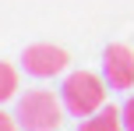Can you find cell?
Instances as JSON below:
<instances>
[{
	"instance_id": "cell-4",
	"label": "cell",
	"mask_w": 134,
	"mask_h": 131,
	"mask_svg": "<svg viewBox=\"0 0 134 131\" xmlns=\"http://www.w3.org/2000/svg\"><path fill=\"white\" fill-rule=\"evenodd\" d=\"M102 78L109 89H134V50L127 43H109L102 50Z\"/></svg>"
},
{
	"instance_id": "cell-5",
	"label": "cell",
	"mask_w": 134,
	"mask_h": 131,
	"mask_svg": "<svg viewBox=\"0 0 134 131\" xmlns=\"http://www.w3.org/2000/svg\"><path fill=\"white\" fill-rule=\"evenodd\" d=\"M78 131H124V110L120 106H102V110H95L92 117H85L78 124Z\"/></svg>"
},
{
	"instance_id": "cell-3",
	"label": "cell",
	"mask_w": 134,
	"mask_h": 131,
	"mask_svg": "<svg viewBox=\"0 0 134 131\" xmlns=\"http://www.w3.org/2000/svg\"><path fill=\"white\" fill-rule=\"evenodd\" d=\"M67 64H71L67 50L53 46V43H32V46H25V53H21V67L32 78H57V75L67 71Z\"/></svg>"
},
{
	"instance_id": "cell-2",
	"label": "cell",
	"mask_w": 134,
	"mask_h": 131,
	"mask_svg": "<svg viewBox=\"0 0 134 131\" xmlns=\"http://www.w3.org/2000/svg\"><path fill=\"white\" fill-rule=\"evenodd\" d=\"M64 99L49 89H25L18 96L14 117L21 131H60L64 128Z\"/></svg>"
},
{
	"instance_id": "cell-6",
	"label": "cell",
	"mask_w": 134,
	"mask_h": 131,
	"mask_svg": "<svg viewBox=\"0 0 134 131\" xmlns=\"http://www.w3.org/2000/svg\"><path fill=\"white\" fill-rule=\"evenodd\" d=\"M18 96V67L7 60H0V103Z\"/></svg>"
},
{
	"instance_id": "cell-1",
	"label": "cell",
	"mask_w": 134,
	"mask_h": 131,
	"mask_svg": "<svg viewBox=\"0 0 134 131\" xmlns=\"http://www.w3.org/2000/svg\"><path fill=\"white\" fill-rule=\"evenodd\" d=\"M106 96H109V85L102 75H95V71L81 67V71H71V75L64 78L60 85V99H64V110L71 113V117H92L95 110H102L106 106Z\"/></svg>"
},
{
	"instance_id": "cell-8",
	"label": "cell",
	"mask_w": 134,
	"mask_h": 131,
	"mask_svg": "<svg viewBox=\"0 0 134 131\" xmlns=\"http://www.w3.org/2000/svg\"><path fill=\"white\" fill-rule=\"evenodd\" d=\"M0 131H21L18 117H14V113H7V110H0Z\"/></svg>"
},
{
	"instance_id": "cell-7",
	"label": "cell",
	"mask_w": 134,
	"mask_h": 131,
	"mask_svg": "<svg viewBox=\"0 0 134 131\" xmlns=\"http://www.w3.org/2000/svg\"><path fill=\"white\" fill-rule=\"evenodd\" d=\"M120 110H124V131H134V92L127 96V103H124Z\"/></svg>"
}]
</instances>
